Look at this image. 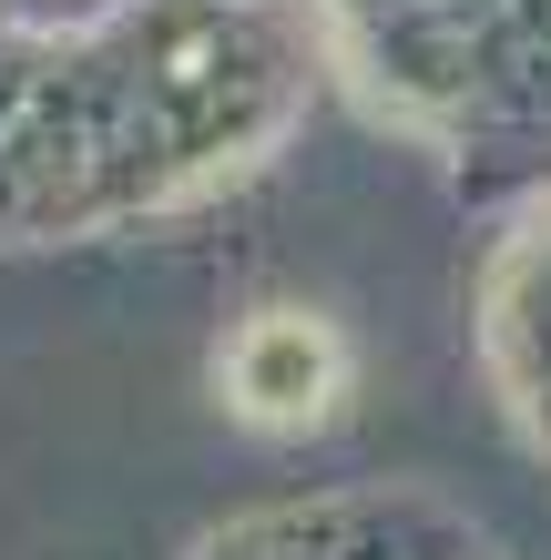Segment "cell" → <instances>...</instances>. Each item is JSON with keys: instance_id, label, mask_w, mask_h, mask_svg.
I'll use <instances>...</instances> for the list:
<instances>
[{"instance_id": "obj_1", "label": "cell", "mask_w": 551, "mask_h": 560, "mask_svg": "<svg viewBox=\"0 0 551 560\" xmlns=\"http://www.w3.org/2000/svg\"><path fill=\"white\" fill-rule=\"evenodd\" d=\"M215 387H225V408L245 428H307V418H328L347 398V347H337L328 316L266 306V316H245L236 337H225Z\"/></svg>"}]
</instances>
